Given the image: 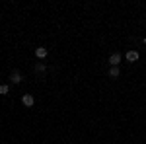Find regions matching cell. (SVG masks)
<instances>
[{
  "instance_id": "6",
  "label": "cell",
  "mask_w": 146,
  "mask_h": 144,
  "mask_svg": "<svg viewBox=\"0 0 146 144\" xmlns=\"http://www.w3.org/2000/svg\"><path fill=\"white\" fill-rule=\"evenodd\" d=\"M119 74H121V72H119V66H111L109 68V76L111 78H119Z\"/></svg>"
},
{
  "instance_id": "8",
  "label": "cell",
  "mask_w": 146,
  "mask_h": 144,
  "mask_svg": "<svg viewBox=\"0 0 146 144\" xmlns=\"http://www.w3.org/2000/svg\"><path fill=\"white\" fill-rule=\"evenodd\" d=\"M8 92H10V88H8L6 84H2V86H0V94H2V96H6Z\"/></svg>"
},
{
  "instance_id": "3",
  "label": "cell",
  "mask_w": 146,
  "mask_h": 144,
  "mask_svg": "<svg viewBox=\"0 0 146 144\" xmlns=\"http://www.w3.org/2000/svg\"><path fill=\"white\" fill-rule=\"evenodd\" d=\"M119 60H121V55H119V53H113V55L109 56V64H111V66H117Z\"/></svg>"
},
{
  "instance_id": "2",
  "label": "cell",
  "mask_w": 146,
  "mask_h": 144,
  "mask_svg": "<svg viewBox=\"0 0 146 144\" xmlns=\"http://www.w3.org/2000/svg\"><path fill=\"white\" fill-rule=\"evenodd\" d=\"M47 53H49V51H47L45 47H37V49H35V56H37V58H45Z\"/></svg>"
},
{
  "instance_id": "1",
  "label": "cell",
  "mask_w": 146,
  "mask_h": 144,
  "mask_svg": "<svg viewBox=\"0 0 146 144\" xmlns=\"http://www.w3.org/2000/svg\"><path fill=\"white\" fill-rule=\"evenodd\" d=\"M22 103L25 105V107H33V103H35L33 96H31V94H25V96L22 98Z\"/></svg>"
},
{
  "instance_id": "5",
  "label": "cell",
  "mask_w": 146,
  "mask_h": 144,
  "mask_svg": "<svg viewBox=\"0 0 146 144\" xmlns=\"http://www.w3.org/2000/svg\"><path fill=\"white\" fill-rule=\"evenodd\" d=\"M125 56H127V60H129V62H135V60H138V53H136V51H129Z\"/></svg>"
},
{
  "instance_id": "4",
  "label": "cell",
  "mask_w": 146,
  "mask_h": 144,
  "mask_svg": "<svg viewBox=\"0 0 146 144\" xmlns=\"http://www.w3.org/2000/svg\"><path fill=\"white\" fill-rule=\"evenodd\" d=\"M10 80H12V84H20V82H22V74H20L18 70H14L12 76H10Z\"/></svg>"
},
{
  "instance_id": "7",
  "label": "cell",
  "mask_w": 146,
  "mask_h": 144,
  "mask_svg": "<svg viewBox=\"0 0 146 144\" xmlns=\"http://www.w3.org/2000/svg\"><path fill=\"white\" fill-rule=\"evenodd\" d=\"M35 72H45V64L43 62H37L35 64Z\"/></svg>"
}]
</instances>
